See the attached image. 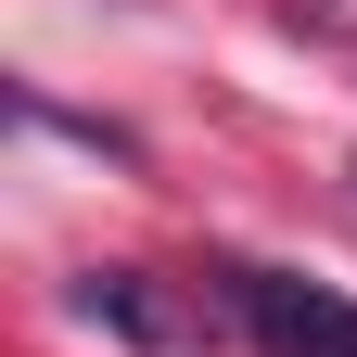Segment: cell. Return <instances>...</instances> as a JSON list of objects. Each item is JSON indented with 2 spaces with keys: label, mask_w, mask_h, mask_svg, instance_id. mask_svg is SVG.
I'll return each instance as SVG.
<instances>
[{
  "label": "cell",
  "mask_w": 357,
  "mask_h": 357,
  "mask_svg": "<svg viewBox=\"0 0 357 357\" xmlns=\"http://www.w3.org/2000/svg\"><path fill=\"white\" fill-rule=\"evenodd\" d=\"M230 306L268 357H357V306L332 281H294V268H230Z\"/></svg>",
  "instance_id": "1"
}]
</instances>
